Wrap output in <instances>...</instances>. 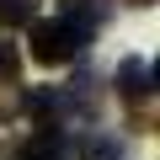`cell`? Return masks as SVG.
<instances>
[{
	"instance_id": "3957f363",
	"label": "cell",
	"mask_w": 160,
	"mask_h": 160,
	"mask_svg": "<svg viewBox=\"0 0 160 160\" xmlns=\"http://www.w3.org/2000/svg\"><path fill=\"white\" fill-rule=\"evenodd\" d=\"M11 160H69V149H64V139H59V133L43 123V128H38V133H32V139L16 149Z\"/></svg>"
},
{
	"instance_id": "5b68a950",
	"label": "cell",
	"mask_w": 160,
	"mask_h": 160,
	"mask_svg": "<svg viewBox=\"0 0 160 160\" xmlns=\"http://www.w3.org/2000/svg\"><path fill=\"white\" fill-rule=\"evenodd\" d=\"M38 0H0V27H32Z\"/></svg>"
},
{
	"instance_id": "6da1fadb",
	"label": "cell",
	"mask_w": 160,
	"mask_h": 160,
	"mask_svg": "<svg viewBox=\"0 0 160 160\" xmlns=\"http://www.w3.org/2000/svg\"><path fill=\"white\" fill-rule=\"evenodd\" d=\"M91 32H96L91 6H86V0H64L59 16L27 27V48H32L38 64H75L80 53L91 48Z\"/></svg>"
},
{
	"instance_id": "8992f818",
	"label": "cell",
	"mask_w": 160,
	"mask_h": 160,
	"mask_svg": "<svg viewBox=\"0 0 160 160\" xmlns=\"http://www.w3.org/2000/svg\"><path fill=\"white\" fill-rule=\"evenodd\" d=\"M16 69H22L16 48H11V43H0V80H16Z\"/></svg>"
},
{
	"instance_id": "52a82bcc",
	"label": "cell",
	"mask_w": 160,
	"mask_h": 160,
	"mask_svg": "<svg viewBox=\"0 0 160 160\" xmlns=\"http://www.w3.org/2000/svg\"><path fill=\"white\" fill-rule=\"evenodd\" d=\"M128 6H155V0H128Z\"/></svg>"
},
{
	"instance_id": "277c9868",
	"label": "cell",
	"mask_w": 160,
	"mask_h": 160,
	"mask_svg": "<svg viewBox=\"0 0 160 160\" xmlns=\"http://www.w3.org/2000/svg\"><path fill=\"white\" fill-rule=\"evenodd\" d=\"M80 160H123V139L86 133V139H80Z\"/></svg>"
},
{
	"instance_id": "7a4b0ae2",
	"label": "cell",
	"mask_w": 160,
	"mask_h": 160,
	"mask_svg": "<svg viewBox=\"0 0 160 160\" xmlns=\"http://www.w3.org/2000/svg\"><path fill=\"white\" fill-rule=\"evenodd\" d=\"M112 86H118L123 102H144V96H149V64H144V59H123V64L112 69Z\"/></svg>"
}]
</instances>
